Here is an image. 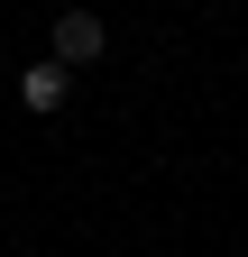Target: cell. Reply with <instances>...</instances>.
Wrapping results in <instances>:
<instances>
[{
    "instance_id": "obj_1",
    "label": "cell",
    "mask_w": 248,
    "mask_h": 257,
    "mask_svg": "<svg viewBox=\"0 0 248 257\" xmlns=\"http://www.w3.org/2000/svg\"><path fill=\"white\" fill-rule=\"evenodd\" d=\"M110 55V19L101 10H65L55 19V64H101Z\"/></svg>"
},
{
    "instance_id": "obj_2",
    "label": "cell",
    "mask_w": 248,
    "mask_h": 257,
    "mask_svg": "<svg viewBox=\"0 0 248 257\" xmlns=\"http://www.w3.org/2000/svg\"><path fill=\"white\" fill-rule=\"evenodd\" d=\"M65 92H74V64H55V55H46V64H28V74H19V110H37V119H46V110H65Z\"/></svg>"
}]
</instances>
